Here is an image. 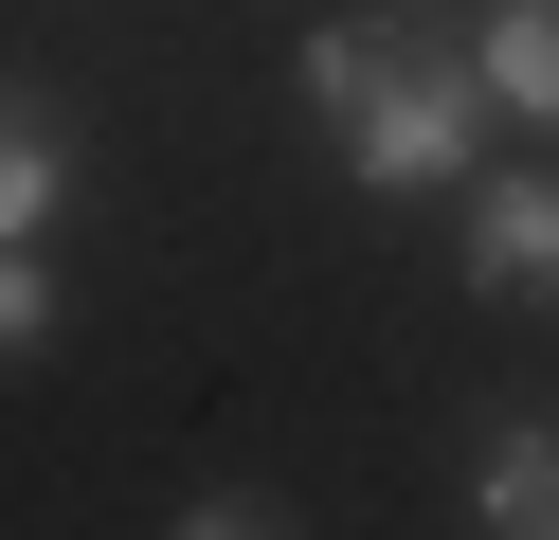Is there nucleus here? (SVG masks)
I'll list each match as a JSON object with an SVG mask.
<instances>
[{
    "instance_id": "f257e3e1",
    "label": "nucleus",
    "mask_w": 559,
    "mask_h": 540,
    "mask_svg": "<svg viewBox=\"0 0 559 540\" xmlns=\"http://www.w3.org/2000/svg\"><path fill=\"white\" fill-rule=\"evenodd\" d=\"M289 91L343 127V180H361V199H433V180L487 163V91H469V55H451V19H415V0L307 19Z\"/></svg>"
},
{
    "instance_id": "f03ea898",
    "label": "nucleus",
    "mask_w": 559,
    "mask_h": 540,
    "mask_svg": "<svg viewBox=\"0 0 559 540\" xmlns=\"http://www.w3.org/2000/svg\"><path fill=\"white\" fill-rule=\"evenodd\" d=\"M451 199H469V288L487 307H542L559 288V163H469Z\"/></svg>"
},
{
    "instance_id": "7ed1b4c3",
    "label": "nucleus",
    "mask_w": 559,
    "mask_h": 540,
    "mask_svg": "<svg viewBox=\"0 0 559 540\" xmlns=\"http://www.w3.org/2000/svg\"><path fill=\"white\" fill-rule=\"evenodd\" d=\"M451 55H469V91L506 108V127H559V0H469Z\"/></svg>"
},
{
    "instance_id": "20e7f679",
    "label": "nucleus",
    "mask_w": 559,
    "mask_h": 540,
    "mask_svg": "<svg viewBox=\"0 0 559 540\" xmlns=\"http://www.w3.org/2000/svg\"><path fill=\"white\" fill-rule=\"evenodd\" d=\"M55 199H73V108L0 72V252H37V235H55Z\"/></svg>"
},
{
    "instance_id": "39448f33",
    "label": "nucleus",
    "mask_w": 559,
    "mask_h": 540,
    "mask_svg": "<svg viewBox=\"0 0 559 540\" xmlns=\"http://www.w3.org/2000/svg\"><path fill=\"white\" fill-rule=\"evenodd\" d=\"M469 523H487V540H559V415H487V451H469Z\"/></svg>"
},
{
    "instance_id": "423d86ee",
    "label": "nucleus",
    "mask_w": 559,
    "mask_h": 540,
    "mask_svg": "<svg viewBox=\"0 0 559 540\" xmlns=\"http://www.w3.org/2000/svg\"><path fill=\"white\" fill-rule=\"evenodd\" d=\"M19 360H55V271L37 252H0V379H19Z\"/></svg>"
},
{
    "instance_id": "0eeeda50",
    "label": "nucleus",
    "mask_w": 559,
    "mask_h": 540,
    "mask_svg": "<svg viewBox=\"0 0 559 540\" xmlns=\"http://www.w3.org/2000/svg\"><path fill=\"white\" fill-rule=\"evenodd\" d=\"M181 540H271V523H253V504H181Z\"/></svg>"
}]
</instances>
